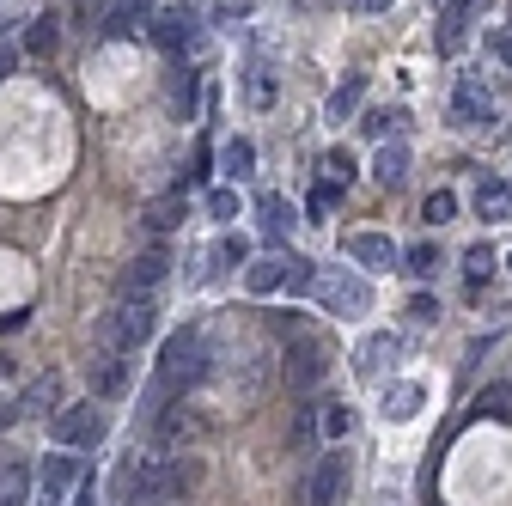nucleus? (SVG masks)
I'll list each match as a JSON object with an SVG mask.
<instances>
[{
  "instance_id": "nucleus-27",
  "label": "nucleus",
  "mask_w": 512,
  "mask_h": 506,
  "mask_svg": "<svg viewBox=\"0 0 512 506\" xmlns=\"http://www.w3.org/2000/svg\"><path fill=\"white\" fill-rule=\"evenodd\" d=\"M421 220H427V226H445V220H458V196H452V189H433V196L421 202Z\"/></svg>"
},
{
  "instance_id": "nucleus-23",
  "label": "nucleus",
  "mask_w": 512,
  "mask_h": 506,
  "mask_svg": "<svg viewBox=\"0 0 512 506\" xmlns=\"http://www.w3.org/2000/svg\"><path fill=\"white\" fill-rule=\"evenodd\" d=\"M439 263H445V257H439V244H415V250H403V269H409L415 281H433Z\"/></svg>"
},
{
  "instance_id": "nucleus-13",
  "label": "nucleus",
  "mask_w": 512,
  "mask_h": 506,
  "mask_svg": "<svg viewBox=\"0 0 512 506\" xmlns=\"http://www.w3.org/2000/svg\"><path fill=\"white\" fill-rule=\"evenodd\" d=\"M470 13H476V0H452V7L439 13V55H458L464 49V37H470Z\"/></svg>"
},
{
  "instance_id": "nucleus-9",
  "label": "nucleus",
  "mask_w": 512,
  "mask_h": 506,
  "mask_svg": "<svg viewBox=\"0 0 512 506\" xmlns=\"http://www.w3.org/2000/svg\"><path fill=\"white\" fill-rule=\"evenodd\" d=\"M287 269H293V250H269V257H256V263L244 269V287H250L256 299H269V293L287 287Z\"/></svg>"
},
{
  "instance_id": "nucleus-33",
  "label": "nucleus",
  "mask_w": 512,
  "mask_h": 506,
  "mask_svg": "<svg viewBox=\"0 0 512 506\" xmlns=\"http://www.w3.org/2000/svg\"><path fill=\"white\" fill-rule=\"evenodd\" d=\"M336 196H342V189H336V183H317V189H311V202H305V214H311V220H324Z\"/></svg>"
},
{
  "instance_id": "nucleus-15",
  "label": "nucleus",
  "mask_w": 512,
  "mask_h": 506,
  "mask_svg": "<svg viewBox=\"0 0 512 506\" xmlns=\"http://www.w3.org/2000/svg\"><path fill=\"white\" fill-rule=\"evenodd\" d=\"M397 354H403V336H391V330H384V336H366V342H360L354 366H360V378H378V372L391 366Z\"/></svg>"
},
{
  "instance_id": "nucleus-18",
  "label": "nucleus",
  "mask_w": 512,
  "mask_h": 506,
  "mask_svg": "<svg viewBox=\"0 0 512 506\" xmlns=\"http://www.w3.org/2000/svg\"><path fill=\"white\" fill-rule=\"evenodd\" d=\"M256 226H263V238H269V244H281V238H287V226H293L287 196H263V202H256Z\"/></svg>"
},
{
  "instance_id": "nucleus-35",
  "label": "nucleus",
  "mask_w": 512,
  "mask_h": 506,
  "mask_svg": "<svg viewBox=\"0 0 512 506\" xmlns=\"http://www.w3.org/2000/svg\"><path fill=\"white\" fill-rule=\"evenodd\" d=\"M208 214L214 220H232L238 214V196H232V189H208Z\"/></svg>"
},
{
  "instance_id": "nucleus-30",
  "label": "nucleus",
  "mask_w": 512,
  "mask_h": 506,
  "mask_svg": "<svg viewBox=\"0 0 512 506\" xmlns=\"http://www.w3.org/2000/svg\"><path fill=\"white\" fill-rule=\"evenodd\" d=\"M494 263H500V257H494L488 244H470V250H464V275H470V281H488V275H494Z\"/></svg>"
},
{
  "instance_id": "nucleus-20",
  "label": "nucleus",
  "mask_w": 512,
  "mask_h": 506,
  "mask_svg": "<svg viewBox=\"0 0 512 506\" xmlns=\"http://www.w3.org/2000/svg\"><path fill=\"white\" fill-rule=\"evenodd\" d=\"M31 488H37V476H31L25 464H7V470H0V506H25Z\"/></svg>"
},
{
  "instance_id": "nucleus-25",
  "label": "nucleus",
  "mask_w": 512,
  "mask_h": 506,
  "mask_svg": "<svg viewBox=\"0 0 512 506\" xmlns=\"http://www.w3.org/2000/svg\"><path fill=\"white\" fill-rule=\"evenodd\" d=\"M147 7H153V0H116V7H110V19H104V31H110V37L135 31V19H147Z\"/></svg>"
},
{
  "instance_id": "nucleus-8",
  "label": "nucleus",
  "mask_w": 512,
  "mask_h": 506,
  "mask_svg": "<svg viewBox=\"0 0 512 506\" xmlns=\"http://www.w3.org/2000/svg\"><path fill=\"white\" fill-rule=\"evenodd\" d=\"M452 122H458V129H482V122H494V98H488V86H482L476 74L458 80V92H452Z\"/></svg>"
},
{
  "instance_id": "nucleus-28",
  "label": "nucleus",
  "mask_w": 512,
  "mask_h": 506,
  "mask_svg": "<svg viewBox=\"0 0 512 506\" xmlns=\"http://www.w3.org/2000/svg\"><path fill=\"white\" fill-rule=\"evenodd\" d=\"M55 43H61L55 19H49V13H43V19H31V31H25V49H31V55H55Z\"/></svg>"
},
{
  "instance_id": "nucleus-7",
  "label": "nucleus",
  "mask_w": 512,
  "mask_h": 506,
  "mask_svg": "<svg viewBox=\"0 0 512 506\" xmlns=\"http://www.w3.org/2000/svg\"><path fill=\"white\" fill-rule=\"evenodd\" d=\"M324 372H330V354H324V342L299 336V342L287 348V385H293V391H317V385H324Z\"/></svg>"
},
{
  "instance_id": "nucleus-10",
  "label": "nucleus",
  "mask_w": 512,
  "mask_h": 506,
  "mask_svg": "<svg viewBox=\"0 0 512 506\" xmlns=\"http://www.w3.org/2000/svg\"><path fill=\"white\" fill-rule=\"evenodd\" d=\"M165 281V250H141L122 275V299H153V287Z\"/></svg>"
},
{
  "instance_id": "nucleus-16",
  "label": "nucleus",
  "mask_w": 512,
  "mask_h": 506,
  "mask_svg": "<svg viewBox=\"0 0 512 506\" xmlns=\"http://www.w3.org/2000/svg\"><path fill=\"white\" fill-rule=\"evenodd\" d=\"M189 31H196V25H189V13H183V7H171V13H159V19H153V43H159L165 55H183V49H189Z\"/></svg>"
},
{
  "instance_id": "nucleus-21",
  "label": "nucleus",
  "mask_w": 512,
  "mask_h": 506,
  "mask_svg": "<svg viewBox=\"0 0 512 506\" xmlns=\"http://www.w3.org/2000/svg\"><path fill=\"white\" fill-rule=\"evenodd\" d=\"M220 165H226V177H250V171H256V147H250L244 135H232V141L220 147Z\"/></svg>"
},
{
  "instance_id": "nucleus-12",
  "label": "nucleus",
  "mask_w": 512,
  "mask_h": 506,
  "mask_svg": "<svg viewBox=\"0 0 512 506\" xmlns=\"http://www.w3.org/2000/svg\"><path fill=\"white\" fill-rule=\"evenodd\" d=\"M128 385V354L122 348H98L92 354V397H116Z\"/></svg>"
},
{
  "instance_id": "nucleus-17",
  "label": "nucleus",
  "mask_w": 512,
  "mask_h": 506,
  "mask_svg": "<svg viewBox=\"0 0 512 506\" xmlns=\"http://www.w3.org/2000/svg\"><path fill=\"white\" fill-rule=\"evenodd\" d=\"M476 214H482V220H506V214H512V183L482 177V183H476Z\"/></svg>"
},
{
  "instance_id": "nucleus-36",
  "label": "nucleus",
  "mask_w": 512,
  "mask_h": 506,
  "mask_svg": "<svg viewBox=\"0 0 512 506\" xmlns=\"http://www.w3.org/2000/svg\"><path fill=\"white\" fill-rule=\"evenodd\" d=\"M177 214H183V202H159V208L147 214V226H153V232H171V226H177Z\"/></svg>"
},
{
  "instance_id": "nucleus-43",
  "label": "nucleus",
  "mask_w": 512,
  "mask_h": 506,
  "mask_svg": "<svg viewBox=\"0 0 512 506\" xmlns=\"http://www.w3.org/2000/svg\"><path fill=\"white\" fill-rule=\"evenodd\" d=\"M74 506H98V500H92V482H80V500H74Z\"/></svg>"
},
{
  "instance_id": "nucleus-31",
  "label": "nucleus",
  "mask_w": 512,
  "mask_h": 506,
  "mask_svg": "<svg viewBox=\"0 0 512 506\" xmlns=\"http://www.w3.org/2000/svg\"><path fill=\"white\" fill-rule=\"evenodd\" d=\"M324 183H336V189H348L354 183V159L336 147V153H324Z\"/></svg>"
},
{
  "instance_id": "nucleus-29",
  "label": "nucleus",
  "mask_w": 512,
  "mask_h": 506,
  "mask_svg": "<svg viewBox=\"0 0 512 506\" xmlns=\"http://www.w3.org/2000/svg\"><path fill=\"white\" fill-rule=\"evenodd\" d=\"M476 409H482L488 421H512V391H506V385H488V391L476 397Z\"/></svg>"
},
{
  "instance_id": "nucleus-34",
  "label": "nucleus",
  "mask_w": 512,
  "mask_h": 506,
  "mask_svg": "<svg viewBox=\"0 0 512 506\" xmlns=\"http://www.w3.org/2000/svg\"><path fill=\"white\" fill-rule=\"evenodd\" d=\"M250 104H275V74H269V68L250 74Z\"/></svg>"
},
{
  "instance_id": "nucleus-1",
  "label": "nucleus",
  "mask_w": 512,
  "mask_h": 506,
  "mask_svg": "<svg viewBox=\"0 0 512 506\" xmlns=\"http://www.w3.org/2000/svg\"><path fill=\"white\" fill-rule=\"evenodd\" d=\"M208 378V342L202 330H171L165 348H159V366H153V391H147V421L159 409H171V397H183L189 385Z\"/></svg>"
},
{
  "instance_id": "nucleus-42",
  "label": "nucleus",
  "mask_w": 512,
  "mask_h": 506,
  "mask_svg": "<svg viewBox=\"0 0 512 506\" xmlns=\"http://www.w3.org/2000/svg\"><path fill=\"white\" fill-rule=\"evenodd\" d=\"M13 61H19V55H13L7 43H0V80H7V74H13Z\"/></svg>"
},
{
  "instance_id": "nucleus-40",
  "label": "nucleus",
  "mask_w": 512,
  "mask_h": 506,
  "mask_svg": "<svg viewBox=\"0 0 512 506\" xmlns=\"http://www.w3.org/2000/svg\"><path fill=\"white\" fill-rule=\"evenodd\" d=\"M336 7H348V13H384L391 0H336Z\"/></svg>"
},
{
  "instance_id": "nucleus-39",
  "label": "nucleus",
  "mask_w": 512,
  "mask_h": 506,
  "mask_svg": "<svg viewBox=\"0 0 512 506\" xmlns=\"http://www.w3.org/2000/svg\"><path fill=\"white\" fill-rule=\"evenodd\" d=\"M488 49H494V55H500V61H506V68H512V19H506V25H500V31H494V43H488Z\"/></svg>"
},
{
  "instance_id": "nucleus-6",
  "label": "nucleus",
  "mask_w": 512,
  "mask_h": 506,
  "mask_svg": "<svg viewBox=\"0 0 512 506\" xmlns=\"http://www.w3.org/2000/svg\"><path fill=\"white\" fill-rule=\"evenodd\" d=\"M74 488H80V458H43L37 488H31V506H68Z\"/></svg>"
},
{
  "instance_id": "nucleus-41",
  "label": "nucleus",
  "mask_w": 512,
  "mask_h": 506,
  "mask_svg": "<svg viewBox=\"0 0 512 506\" xmlns=\"http://www.w3.org/2000/svg\"><path fill=\"white\" fill-rule=\"evenodd\" d=\"M13 421H19V403H13V397H0V433H7Z\"/></svg>"
},
{
  "instance_id": "nucleus-38",
  "label": "nucleus",
  "mask_w": 512,
  "mask_h": 506,
  "mask_svg": "<svg viewBox=\"0 0 512 506\" xmlns=\"http://www.w3.org/2000/svg\"><path fill=\"white\" fill-rule=\"evenodd\" d=\"M433 318H439V305H433L427 293H415V299H409V324H433Z\"/></svg>"
},
{
  "instance_id": "nucleus-4",
  "label": "nucleus",
  "mask_w": 512,
  "mask_h": 506,
  "mask_svg": "<svg viewBox=\"0 0 512 506\" xmlns=\"http://www.w3.org/2000/svg\"><path fill=\"white\" fill-rule=\"evenodd\" d=\"M317 299H324V311H336V318H360V311H372V287H366V275H354V269L317 275Z\"/></svg>"
},
{
  "instance_id": "nucleus-44",
  "label": "nucleus",
  "mask_w": 512,
  "mask_h": 506,
  "mask_svg": "<svg viewBox=\"0 0 512 506\" xmlns=\"http://www.w3.org/2000/svg\"><path fill=\"white\" fill-rule=\"evenodd\" d=\"M506 269H512V250H506Z\"/></svg>"
},
{
  "instance_id": "nucleus-37",
  "label": "nucleus",
  "mask_w": 512,
  "mask_h": 506,
  "mask_svg": "<svg viewBox=\"0 0 512 506\" xmlns=\"http://www.w3.org/2000/svg\"><path fill=\"white\" fill-rule=\"evenodd\" d=\"M311 433H317V409H299L293 415V446H311Z\"/></svg>"
},
{
  "instance_id": "nucleus-5",
  "label": "nucleus",
  "mask_w": 512,
  "mask_h": 506,
  "mask_svg": "<svg viewBox=\"0 0 512 506\" xmlns=\"http://www.w3.org/2000/svg\"><path fill=\"white\" fill-rule=\"evenodd\" d=\"M342 257L348 263H360V269H372V275H391V269H403V250L391 244V232H348L342 238Z\"/></svg>"
},
{
  "instance_id": "nucleus-2",
  "label": "nucleus",
  "mask_w": 512,
  "mask_h": 506,
  "mask_svg": "<svg viewBox=\"0 0 512 506\" xmlns=\"http://www.w3.org/2000/svg\"><path fill=\"white\" fill-rule=\"evenodd\" d=\"M153 324H159V305L153 299H122L110 318L98 324V348H141L147 336H153Z\"/></svg>"
},
{
  "instance_id": "nucleus-19",
  "label": "nucleus",
  "mask_w": 512,
  "mask_h": 506,
  "mask_svg": "<svg viewBox=\"0 0 512 506\" xmlns=\"http://www.w3.org/2000/svg\"><path fill=\"white\" fill-rule=\"evenodd\" d=\"M348 427H354V409L336 397V403H317V433H324L330 439V446H336V439H348Z\"/></svg>"
},
{
  "instance_id": "nucleus-26",
  "label": "nucleus",
  "mask_w": 512,
  "mask_h": 506,
  "mask_svg": "<svg viewBox=\"0 0 512 506\" xmlns=\"http://www.w3.org/2000/svg\"><path fill=\"white\" fill-rule=\"evenodd\" d=\"M421 409V385H391V391H384V415H391V421H409Z\"/></svg>"
},
{
  "instance_id": "nucleus-3",
  "label": "nucleus",
  "mask_w": 512,
  "mask_h": 506,
  "mask_svg": "<svg viewBox=\"0 0 512 506\" xmlns=\"http://www.w3.org/2000/svg\"><path fill=\"white\" fill-rule=\"evenodd\" d=\"M49 433H55V446H98L104 439V409L86 397V403H61L55 415H49Z\"/></svg>"
},
{
  "instance_id": "nucleus-24",
  "label": "nucleus",
  "mask_w": 512,
  "mask_h": 506,
  "mask_svg": "<svg viewBox=\"0 0 512 506\" xmlns=\"http://www.w3.org/2000/svg\"><path fill=\"white\" fill-rule=\"evenodd\" d=\"M360 98H366V80H360V74H354V80H342V86L330 92V122H348Z\"/></svg>"
},
{
  "instance_id": "nucleus-11",
  "label": "nucleus",
  "mask_w": 512,
  "mask_h": 506,
  "mask_svg": "<svg viewBox=\"0 0 512 506\" xmlns=\"http://www.w3.org/2000/svg\"><path fill=\"white\" fill-rule=\"evenodd\" d=\"M336 500H342V452L317 458V470L305 482V506H336Z\"/></svg>"
},
{
  "instance_id": "nucleus-22",
  "label": "nucleus",
  "mask_w": 512,
  "mask_h": 506,
  "mask_svg": "<svg viewBox=\"0 0 512 506\" xmlns=\"http://www.w3.org/2000/svg\"><path fill=\"white\" fill-rule=\"evenodd\" d=\"M25 409H37V415H43V409H49V415L61 409V378H55V372L31 378V391H25Z\"/></svg>"
},
{
  "instance_id": "nucleus-14",
  "label": "nucleus",
  "mask_w": 512,
  "mask_h": 506,
  "mask_svg": "<svg viewBox=\"0 0 512 506\" xmlns=\"http://www.w3.org/2000/svg\"><path fill=\"white\" fill-rule=\"evenodd\" d=\"M409 177V147L403 141H378V153H372V183L378 189H397Z\"/></svg>"
},
{
  "instance_id": "nucleus-32",
  "label": "nucleus",
  "mask_w": 512,
  "mask_h": 506,
  "mask_svg": "<svg viewBox=\"0 0 512 506\" xmlns=\"http://www.w3.org/2000/svg\"><path fill=\"white\" fill-rule=\"evenodd\" d=\"M397 122H403V110H366V116H360V129H366L372 141H384V135L397 129Z\"/></svg>"
}]
</instances>
